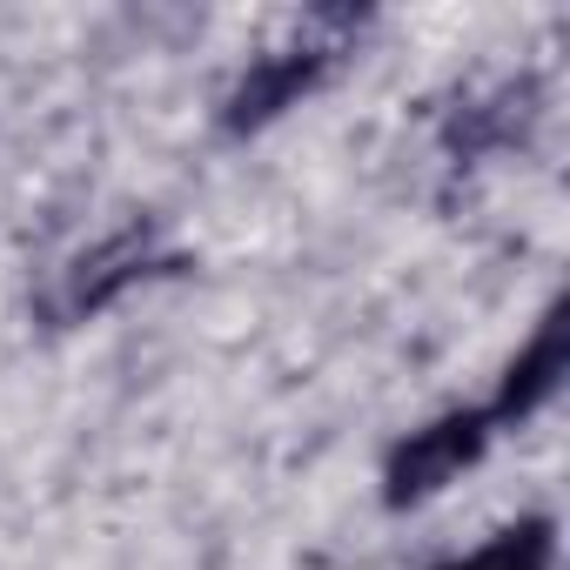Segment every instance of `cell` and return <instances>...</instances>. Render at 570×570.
<instances>
[{
  "label": "cell",
  "instance_id": "3",
  "mask_svg": "<svg viewBox=\"0 0 570 570\" xmlns=\"http://www.w3.org/2000/svg\"><path fill=\"white\" fill-rule=\"evenodd\" d=\"M141 268H148V228H121L115 242H101L95 255H81V268H75V309H101L108 296L128 289Z\"/></svg>",
  "mask_w": 570,
  "mask_h": 570
},
{
  "label": "cell",
  "instance_id": "2",
  "mask_svg": "<svg viewBox=\"0 0 570 570\" xmlns=\"http://www.w3.org/2000/svg\"><path fill=\"white\" fill-rule=\"evenodd\" d=\"M323 61L330 55H316V48H282V55H268V61H255L248 75H242V88H235V128H255V121H268V115H282L316 75H323Z\"/></svg>",
  "mask_w": 570,
  "mask_h": 570
},
{
  "label": "cell",
  "instance_id": "5",
  "mask_svg": "<svg viewBox=\"0 0 570 570\" xmlns=\"http://www.w3.org/2000/svg\"><path fill=\"white\" fill-rule=\"evenodd\" d=\"M450 570H550V537L543 530H510V537H497L490 550H476L470 563H450Z\"/></svg>",
  "mask_w": 570,
  "mask_h": 570
},
{
  "label": "cell",
  "instance_id": "1",
  "mask_svg": "<svg viewBox=\"0 0 570 570\" xmlns=\"http://www.w3.org/2000/svg\"><path fill=\"white\" fill-rule=\"evenodd\" d=\"M483 450V416H443L430 430H416L396 463H390V497L396 503H416V497H436L443 483H456V470Z\"/></svg>",
  "mask_w": 570,
  "mask_h": 570
},
{
  "label": "cell",
  "instance_id": "4",
  "mask_svg": "<svg viewBox=\"0 0 570 570\" xmlns=\"http://www.w3.org/2000/svg\"><path fill=\"white\" fill-rule=\"evenodd\" d=\"M557 376H563V330H543L537 343H530V356L510 370V383H503V416H523V410H537L550 390H557Z\"/></svg>",
  "mask_w": 570,
  "mask_h": 570
}]
</instances>
